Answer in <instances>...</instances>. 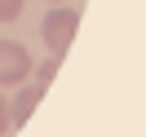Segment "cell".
Returning a JSON list of instances; mask_svg holds the SVG:
<instances>
[{"label":"cell","mask_w":146,"mask_h":137,"mask_svg":"<svg viewBox=\"0 0 146 137\" xmlns=\"http://www.w3.org/2000/svg\"><path fill=\"white\" fill-rule=\"evenodd\" d=\"M75 31H80V9H71V5H53L44 13V22H40V36H44L49 53H58V58H66Z\"/></svg>","instance_id":"cell-1"},{"label":"cell","mask_w":146,"mask_h":137,"mask_svg":"<svg viewBox=\"0 0 146 137\" xmlns=\"http://www.w3.org/2000/svg\"><path fill=\"white\" fill-rule=\"evenodd\" d=\"M36 71L31 53L18 40H0V89H13V84H27V75Z\"/></svg>","instance_id":"cell-2"},{"label":"cell","mask_w":146,"mask_h":137,"mask_svg":"<svg viewBox=\"0 0 146 137\" xmlns=\"http://www.w3.org/2000/svg\"><path fill=\"white\" fill-rule=\"evenodd\" d=\"M40 102H44V89H40L36 80H31V84H22V89H18V97H9V124H13V128H22L31 115H36V106H40Z\"/></svg>","instance_id":"cell-3"},{"label":"cell","mask_w":146,"mask_h":137,"mask_svg":"<svg viewBox=\"0 0 146 137\" xmlns=\"http://www.w3.org/2000/svg\"><path fill=\"white\" fill-rule=\"evenodd\" d=\"M58 66H62V58H58V53H49L44 62H36V84H40V89H49V84H53Z\"/></svg>","instance_id":"cell-4"},{"label":"cell","mask_w":146,"mask_h":137,"mask_svg":"<svg viewBox=\"0 0 146 137\" xmlns=\"http://www.w3.org/2000/svg\"><path fill=\"white\" fill-rule=\"evenodd\" d=\"M22 13V0H0V22H13Z\"/></svg>","instance_id":"cell-5"},{"label":"cell","mask_w":146,"mask_h":137,"mask_svg":"<svg viewBox=\"0 0 146 137\" xmlns=\"http://www.w3.org/2000/svg\"><path fill=\"white\" fill-rule=\"evenodd\" d=\"M9 97H5V93H0V137H5V133H9Z\"/></svg>","instance_id":"cell-6"},{"label":"cell","mask_w":146,"mask_h":137,"mask_svg":"<svg viewBox=\"0 0 146 137\" xmlns=\"http://www.w3.org/2000/svg\"><path fill=\"white\" fill-rule=\"evenodd\" d=\"M53 5H58V0H53Z\"/></svg>","instance_id":"cell-7"}]
</instances>
